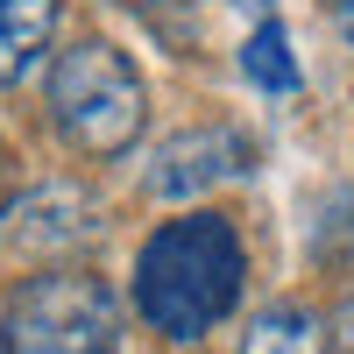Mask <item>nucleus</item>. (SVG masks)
<instances>
[{"mask_svg": "<svg viewBox=\"0 0 354 354\" xmlns=\"http://www.w3.org/2000/svg\"><path fill=\"white\" fill-rule=\"evenodd\" d=\"M93 234H100V205H93V192L57 185V177H50V185L15 192L8 205H0V241H8L15 255H28V262L78 255Z\"/></svg>", "mask_w": 354, "mask_h": 354, "instance_id": "nucleus-4", "label": "nucleus"}, {"mask_svg": "<svg viewBox=\"0 0 354 354\" xmlns=\"http://www.w3.org/2000/svg\"><path fill=\"white\" fill-rule=\"evenodd\" d=\"M8 354H121V312L93 270H43L8 305Z\"/></svg>", "mask_w": 354, "mask_h": 354, "instance_id": "nucleus-3", "label": "nucleus"}, {"mask_svg": "<svg viewBox=\"0 0 354 354\" xmlns=\"http://www.w3.org/2000/svg\"><path fill=\"white\" fill-rule=\"evenodd\" d=\"M326 15H333V28L354 43V0H326Z\"/></svg>", "mask_w": 354, "mask_h": 354, "instance_id": "nucleus-9", "label": "nucleus"}, {"mask_svg": "<svg viewBox=\"0 0 354 354\" xmlns=\"http://www.w3.org/2000/svg\"><path fill=\"white\" fill-rule=\"evenodd\" d=\"M241 234L220 213H185L163 220L135 255V305L163 340H205L220 319L241 305Z\"/></svg>", "mask_w": 354, "mask_h": 354, "instance_id": "nucleus-1", "label": "nucleus"}, {"mask_svg": "<svg viewBox=\"0 0 354 354\" xmlns=\"http://www.w3.org/2000/svg\"><path fill=\"white\" fill-rule=\"evenodd\" d=\"M241 354H333V333H326V319L305 312V305H270L241 333Z\"/></svg>", "mask_w": 354, "mask_h": 354, "instance_id": "nucleus-7", "label": "nucleus"}, {"mask_svg": "<svg viewBox=\"0 0 354 354\" xmlns=\"http://www.w3.org/2000/svg\"><path fill=\"white\" fill-rule=\"evenodd\" d=\"M57 36V0H0V85H21Z\"/></svg>", "mask_w": 354, "mask_h": 354, "instance_id": "nucleus-6", "label": "nucleus"}, {"mask_svg": "<svg viewBox=\"0 0 354 354\" xmlns=\"http://www.w3.org/2000/svg\"><path fill=\"white\" fill-rule=\"evenodd\" d=\"M0 354H8V326H0Z\"/></svg>", "mask_w": 354, "mask_h": 354, "instance_id": "nucleus-10", "label": "nucleus"}, {"mask_svg": "<svg viewBox=\"0 0 354 354\" xmlns=\"http://www.w3.org/2000/svg\"><path fill=\"white\" fill-rule=\"evenodd\" d=\"M43 93H50V121L64 128V142L85 149V156H121L142 135V113H149L142 71L128 64V50H113L106 36H85L71 50H57Z\"/></svg>", "mask_w": 354, "mask_h": 354, "instance_id": "nucleus-2", "label": "nucleus"}, {"mask_svg": "<svg viewBox=\"0 0 354 354\" xmlns=\"http://www.w3.org/2000/svg\"><path fill=\"white\" fill-rule=\"evenodd\" d=\"M248 170V135L234 128H192V135H170L156 163H149V192L156 198H192L220 177H241Z\"/></svg>", "mask_w": 354, "mask_h": 354, "instance_id": "nucleus-5", "label": "nucleus"}, {"mask_svg": "<svg viewBox=\"0 0 354 354\" xmlns=\"http://www.w3.org/2000/svg\"><path fill=\"white\" fill-rule=\"evenodd\" d=\"M241 71L262 85V93H298V57H290L283 21L262 15V21L248 28V43H241Z\"/></svg>", "mask_w": 354, "mask_h": 354, "instance_id": "nucleus-8", "label": "nucleus"}]
</instances>
